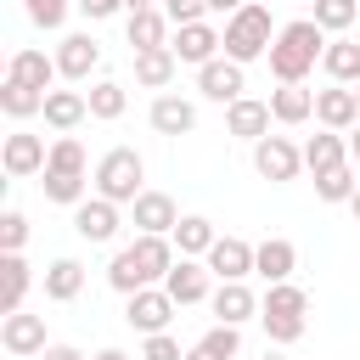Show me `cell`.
Instances as JSON below:
<instances>
[{
  "label": "cell",
  "mask_w": 360,
  "mask_h": 360,
  "mask_svg": "<svg viewBox=\"0 0 360 360\" xmlns=\"http://www.w3.org/2000/svg\"><path fill=\"white\" fill-rule=\"evenodd\" d=\"M174 264H180V259H174V242H169V236H135L129 248L112 253V264H107V287L129 298V292H141V287H158Z\"/></svg>",
  "instance_id": "6da1fadb"
},
{
  "label": "cell",
  "mask_w": 360,
  "mask_h": 360,
  "mask_svg": "<svg viewBox=\"0 0 360 360\" xmlns=\"http://www.w3.org/2000/svg\"><path fill=\"white\" fill-rule=\"evenodd\" d=\"M326 28L315 22V17H298V22H287L281 34H276V45H270V73L281 79V84H304L309 79V68L326 56Z\"/></svg>",
  "instance_id": "7a4b0ae2"
},
{
  "label": "cell",
  "mask_w": 360,
  "mask_h": 360,
  "mask_svg": "<svg viewBox=\"0 0 360 360\" xmlns=\"http://www.w3.org/2000/svg\"><path fill=\"white\" fill-rule=\"evenodd\" d=\"M225 56L231 62H259V56H270V45H276V34H270V11L259 6V0H248L236 17H225Z\"/></svg>",
  "instance_id": "3957f363"
},
{
  "label": "cell",
  "mask_w": 360,
  "mask_h": 360,
  "mask_svg": "<svg viewBox=\"0 0 360 360\" xmlns=\"http://www.w3.org/2000/svg\"><path fill=\"white\" fill-rule=\"evenodd\" d=\"M141 180H146V163H141L135 146H112V152L96 163V197H107V202H118V208L146 191Z\"/></svg>",
  "instance_id": "277c9868"
},
{
  "label": "cell",
  "mask_w": 360,
  "mask_h": 360,
  "mask_svg": "<svg viewBox=\"0 0 360 360\" xmlns=\"http://www.w3.org/2000/svg\"><path fill=\"white\" fill-rule=\"evenodd\" d=\"M253 169H259L270 186H287V180H298V169H304V146H292L287 135H264V141H253Z\"/></svg>",
  "instance_id": "5b68a950"
},
{
  "label": "cell",
  "mask_w": 360,
  "mask_h": 360,
  "mask_svg": "<svg viewBox=\"0 0 360 360\" xmlns=\"http://www.w3.org/2000/svg\"><path fill=\"white\" fill-rule=\"evenodd\" d=\"M174 309H180V304H174L163 287H141V292H129V309H124V321H129L141 338H158V332H169Z\"/></svg>",
  "instance_id": "8992f818"
},
{
  "label": "cell",
  "mask_w": 360,
  "mask_h": 360,
  "mask_svg": "<svg viewBox=\"0 0 360 360\" xmlns=\"http://www.w3.org/2000/svg\"><path fill=\"white\" fill-rule=\"evenodd\" d=\"M0 343L11 360H39L51 343H45V315H0Z\"/></svg>",
  "instance_id": "52a82bcc"
},
{
  "label": "cell",
  "mask_w": 360,
  "mask_h": 360,
  "mask_svg": "<svg viewBox=\"0 0 360 360\" xmlns=\"http://www.w3.org/2000/svg\"><path fill=\"white\" fill-rule=\"evenodd\" d=\"M0 163H6V174H11V180H28V174H45V163H51V146H45V135H28V129H17V135H6V146H0Z\"/></svg>",
  "instance_id": "ba28073f"
},
{
  "label": "cell",
  "mask_w": 360,
  "mask_h": 360,
  "mask_svg": "<svg viewBox=\"0 0 360 360\" xmlns=\"http://www.w3.org/2000/svg\"><path fill=\"white\" fill-rule=\"evenodd\" d=\"M169 51H174L180 62H191V68H208V62L225 51V34H219L214 22H186V28H174Z\"/></svg>",
  "instance_id": "9c48e42d"
},
{
  "label": "cell",
  "mask_w": 360,
  "mask_h": 360,
  "mask_svg": "<svg viewBox=\"0 0 360 360\" xmlns=\"http://www.w3.org/2000/svg\"><path fill=\"white\" fill-rule=\"evenodd\" d=\"M197 90L208 96V101H219V107H231V101H242V62H231V56H214L208 68H197Z\"/></svg>",
  "instance_id": "30bf717a"
},
{
  "label": "cell",
  "mask_w": 360,
  "mask_h": 360,
  "mask_svg": "<svg viewBox=\"0 0 360 360\" xmlns=\"http://www.w3.org/2000/svg\"><path fill=\"white\" fill-rule=\"evenodd\" d=\"M315 118L321 129H354L360 124V101H354V84H332V90H315Z\"/></svg>",
  "instance_id": "8fae6325"
},
{
  "label": "cell",
  "mask_w": 360,
  "mask_h": 360,
  "mask_svg": "<svg viewBox=\"0 0 360 360\" xmlns=\"http://www.w3.org/2000/svg\"><path fill=\"white\" fill-rule=\"evenodd\" d=\"M129 214H135V231H141V236H169V231L180 225L169 191H141V197L129 202Z\"/></svg>",
  "instance_id": "7c38bea8"
},
{
  "label": "cell",
  "mask_w": 360,
  "mask_h": 360,
  "mask_svg": "<svg viewBox=\"0 0 360 360\" xmlns=\"http://www.w3.org/2000/svg\"><path fill=\"white\" fill-rule=\"evenodd\" d=\"M73 231L84 236V242H112L118 236V202H107V197H84L79 208H73Z\"/></svg>",
  "instance_id": "4fadbf2b"
},
{
  "label": "cell",
  "mask_w": 360,
  "mask_h": 360,
  "mask_svg": "<svg viewBox=\"0 0 360 360\" xmlns=\"http://www.w3.org/2000/svg\"><path fill=\"white\" fill-rule=\"evenodd\" d=\"M219 281H248L253 276V242H242V236H219L214 248H208V259H202Z\"/></svg>",
  "instance_id": "5bb4252c"
},
{
  "label": "cell",
  "mask_w": 360,
  "mask_h": 360,
  "mask_svg": "<svg viewBox=\"0 0 360 360\" xmlns=\"http://www.w3.org/2000/svg\"><path fill=\"white\" fill-rule=\"evenodd\" d=\"M208 264L202 259H180L169 276H163V292L174 298V304H202V298H214V287H208Z\"/></svg>",
  "instance_id": "9a60e30c"
},
{
  "label": "cell",
  "mask_w": 360,
  "mask_h": 360,
  "mask_svg": "<svg viewBox=\"0 0 360 360\" xmlns=\"http://www.w3.org/2000/svg\"><path fill=\"white\" fill-rule=\"evenodd\" d=\"M292 270H298V248H292L287 236H264V242L253 248V276H264L270 287H276V281H292Z\"/></svg>",
  "instance_id": "2e32d148"
},
{
  "label": "cell",
  "mask_w": 360,
  "mask_h": 360,
  "mask_svg": "<svg viewBox=\"0 0 360 360\" xmlns=\"http://www.w3.org/2000/svg\"><path fill=\"white\" fill-rule=\"evenodd\" d=\"M208 304H214L219 326H242V321H253V315H259V292H253L248 281H219Z\"/></svg>",
  "instance_id": "e0dca14e"
},
{
  "label": "cell",
  "mask_w": 360,
  "mask_h": 360,
  "mask_svg": "<svg viewBox=\"0 0 360 360\" xmlns=\"http://www.w3.org/2000/svg\"><path fill=\"white\" fill-rule=\"evenodd\" d=\"M56 68H62V79H90V73L101 68V45H96L90 34H68V39L56 45Z\"/></svg>",
  "instance_id": "ac0fdd59"
},
{
  "label": "cell",
  "mask_w": 360,
  "mask_h": 360,
  "mask_svg": "<svg viewBox=\"0 0 360 360\" xmlns=\"http://www.w3.org/2000/svg\"><path fill=\"white\" fill-rule=\"evenodd\" d=\"M56 73H62V68H56V56H45V51H34V45L11 51V68H6V79L34 84V90H45V96H51V79H56Z\"/></svg>",
  "instance_id": "d6986e66"
},
{
  "label": "cell",
  "mask_w": 360,
  "mask_h": 360,
  "mask_svg": "<svg viewBox=\"0 0 360 360\" xmlns=\"http://www.w3.org/2000/svg\"><path fill=\"white\" fill-rule=\"evenodd\" d=\"M225 129H231L236 141H264V135H270V101H253V96L231 101V107H225Z\"/></svg>",
  "instance_id": "ffe728a7"
},
{
  "label": "cell",
  "mask_w": 360,
  "mask_h": 360,
  "mask_svg": "<svg viewBox=\"0 0 360 360\" xmlns=\"http://www.w3.org/2000/svg\"><path fill=\"white\" fill-rule=\"evenodd\" d=\"M169 242H174L180 259H208V248L219 242V231H214V219H202V214H180V225L169 231Z\"/></svg>",
  "instance_id": "44dd1931"
},
{
  "label": "cell",
  "mask_w": 360,
  "mask_h": 360,
  "mask_svg": "<svg viewBox=\"0 0 360 360\" xmlns=\"http://www.w3.org/2000/svg\"><path fill=\"white\" fill-rule=\"evenodd\" d=\"M84 118H90V96H79V90H51L45 96V124L56 135H73Z\"/></svg>",
  "instance_id": "7402d4cb"
},
{
  "label": "cell",
  "mask_w": 360,
  "mask_h": 360,
  "mask_svg": "<svg viewBox=\"0 0 360 360\" xmlns=\"http://www.w3.org/2000/svg\"><path fill=\"white\" fill-rule=\"evenodd\" d=\"M152 129H158V135H191V129H197V107H191L186 96L163 90V96L152 101Z\"/></svg>",
  "instance_id": "603a6c76"
},
{
  "label": "cell",
  "mask_w": 360,
  "mask_h": 360,
  "mask_svg": "<svg viewBox=\"0 0 360 360\" xmlns=\"http://www.w3.org/2000/svg\"><path fill=\"white\" fill-rule=\"evenodd\" d=\"M28 264H22V253H0V315H17L22 309V298H28Z\"/></svg>",
  "instance_id": "cb8c5ba5"
},
{
  "label": "cell",
  "mask_w": 360,
  "mask_h": 360,
  "mask_svg": "<svg viewBox=\"0 0 360 360\" xmlns=\"http://www.w3.org/2000/svg\"><path fill=\"white\" fill-rule=\"evenodd\" d=\"M321 68H326V79H332V84H360V39L338 34V39L326 45Z\"/></svg>",
  "instance_id": "d4e9b609"
},
{
  "label": "cell",
  "mask_w": 360,
  "mask_h": 360,
  "mask_svg": "<svg viewBox=\"0 0 360 360\" xmlns=\"http://www.w3.org/2000/svg\"><path fill=\"white\" fill-rule=\"evenodd\" d=\"M169 17H163V6L158 11H129V45H135V56L141 51H163L169 45Z\"/></svg>",
  "instance_id": "484cf974"
},
{
  "label": "cell",
  "mask_w": 360,
  "mask_h": 360,
  "mask_svg": "<svg viewBox=\"0 0 360 360\" xmlns=\"http://www.w3.org/2000/svg\"><path fill=\"white\" fill-rule=\"evenodd\" d=\"M270 118H276V124H304V118H315V90H304V84L270 90Z\"/></svg>",
  "instance_id": "4316f807"
},
{
  "label": "cell",
  "mask_w": 360,
  "mask_h": 360,
  "mask_svg": "<svg viewBox=\"0 0 360 360\" xmlns=\"http://www.w3.org/2000/svg\"><path fill=\"white\" fill-rule=\"evenodd\" d=\"M338 163H349V141L338 135V129H321V135H309L304 141V169H338Z\"/></svg>",
  "instance_id": "83f0119b"
},
{
  "label": "cell",
  "mask_w": 360,
  "mask_h": 360,
  "mask_svg": "<svg viewBox=\"0 0 360 360\" xmlns=\"http://www.w3.org/2000/svg\"><path fill=\"white\" fill-rule=\"evenodd\" d=\"M84 292V264L79 259H56L51 270H45V298L51 304H73Z\"/></svg>",
  "instance_id": "f1b7e54d"
},
{
  "label": "cell",
  "mask_w": 360,
  "mask_h": 360,
  "mask_svg": "<svg viewBox=\"0 0 360 360\" xmlns=\"http://www.w3.org/2000/svg\"><path fill=\"white\" fill-rule=\"evenodd\" d=\"M174 68H180V56L163 45V51H141L135 56V84H146V90H163L169 79H174Z\"/></svg>",
  "instance_id": "f546056e"
},
{
  "label": "cell",
  "mask_w": 360,
  "mask_h": 360,
  "mask_svg": "<svg viewBox=\"0 0 360 360\" xmlns=\"http://www.w3.org/2000/svg\"><path fill=\"white\" fill-rule=\"evenodd\" d=\"M259 315H309V292L298 281H276V287H264Z\"/></svg>",
  "instance_id": "4dcf8cb0"
},
{
  "label": "cell",
  "mask_w": 360,
  "mask_h": 360,
  "mask_svg": "<svg viewBox=\"0 0 360 360\" xmlns=\"http://www.w3.org/2000/svg\"><path fill=\"white\" fill-rule=\"evenodd\" d=\"M0 112H6V118H34V112H45V90L6 79V84H0Z\"/></svg>",
  "instance_id": "1f68e13d"
},
{
  "label": "cell",
  "mask_w": 360,
  "mask_h": 360,
  "mask_svg": "<svg viewBox=\"0 0 360 360\" xmlns=\"http://www.w3.org/2000/svg\"><path fill=\"white\" fill-rule=\"evenodd\" d=\"M354 191H360L354 163H338V169H321V174H315V197H321V202H349Z\"/></svg>",
  "instance_id": "d6a6232c"
},
{
  "label": "cell",
  "mask_w": 360,
  "mask_h": 360,
  "mask_svg": "<svg viewBox=\"0 0 360 360\" xmlns=\"http://www.w3.org/2000/svg\"><path fill=\"white\" fill-rule=\"evenodd\" d=\"M124 107H129V96H124V84H118V79H101V84H90V118L112 124V118H124Z\"/></svg>",
  "instance_id": "836d02e7"
},
{
  "label": "cell",
  "mask_w": 360,
  "mask_h": 360,
  "mask_svg": "<svg viewBox=\"0 0 360 360\" xmlns=\"http://www.w3.org/2000/svg\"><path fill=\"white\" fill-rule=\"evenodd\" d=\"M45 197H51V202H68V208H79V202H84V174L45 169Z\"/></svg>",
  "instance_id": "e575fe53"
},
{
  "label": "cell",
  "mask_w": 360,
  "mask_h": 360,
  "mask_svg": "<svg viewBox=\"0 0 360 360\" xmlns=\"http://www.w3.org/2000/svg\"><path fill=\"white\" fill-rule=\"evenodd\" d=\"M360 17V6L354 0H315V22L326 28V34H349V22Z\"/></svg>",
  "instance_id": "d590c367"
},
{
  "label": "cell",
  "mask_w": 360,
  "mask_h": 360,
  "mask_svg": "<svg viewBox=\"0 0 360 360\" xmlns=\"http://www.w3.org/2000/svg\"><path fill=\"white\" fill-rule=\"evenodd\" d=\"M45 169L84 174V146H79V135H56V141H51V163H45Z\"/></svg>",
  "instance_id": "8d00e7d4"
},
{
  "label": "cell",
  "mask_w": 360,
  "mask_h": 360,
  "mask_svg": "<svg viewBox=\"0 0 360 360\" xmlns=\"http://www.w3.org/2000/svg\"><path fill=\"white\" fill-rule=\"evenodd\" d=\"M197 343H202L208 354H219V360H236V354H242V332H236V326H219V321H214Z\"/></svg>",
  "instance_id": "74e56055"
},
{
  "label": "cell",
  "mask_w": 360,
  "mask_h": 360,
  "mask_svg": "<svg viewBox=\"0 0 360 360\" xmlns=\"http://www.w3.org/2000/svg\"><path fill=\"white\" fill-rule=\"evenodd\" d=\"M259 321H264L270 343H281V349H287V343H298V338H304V326H309L304 315H259Z\"/></svg>",
  "instance_id": "f35d334b"
},
{
  "label": "cell",
  "mask_w": 360,
  "mask_h": 360,
  "mask_svg": "<svg viewBox=\"0 0 360 360\" xmlns=\"http://www.w3.org/2000/svg\"><path fill=\"white\" fill-rule=\"evenodd\" d=\"M22 11H28L34 28H62L68 22V0H22Z\"/></svg>",
  "instance_id": "ab89813d"
},
{
  "label": "cell",
  "mask_w": 360,
  "mask_h": 360,
  "mask_svg": "<svg viewBox=\"0 0 360 360\" xmlns=\"http://www.w3.org/2000/svg\"><path fill=\"white\" fill-rule=\"evenodd\" d=\"M22 242H28V219L17 208H6L0 214V253H22Z\"/></svg>",
  "instance_id": "60d3db41"
},
{
  "label": "cell",
  "mask_w": 360,
  "mask_h": 360,
  "mask_svg": "<svg viewBox=\"0 0 360 360\" xmlns=\"http://www.w3.org/2000/svg\"><path fill=\"white\" fill-rule=\"evenodd\" d=\"M202 11H208V0H163V17H169L174 28H186V22H202Z\"/></svg>",
  "instance_id": "b9f144b4"
},
{
  "label": "cell",
  "mask_w": 360,
  "mask_h": 360,
  "mask_svg": "<svg viewBox=\"0 0 360 360\" xmlns=\"http://www.w3.org/2000/svg\"><path fill=\"white\" fill-rule=\"evenodd\" d=\"M141 360H186V349H180V338H169V332H158V338H146V349H141Z\"/></svg>",
  "instance_id": "7bdbcfd3"
},
{
  "label": "cell",
  "mask_w": 360,
  "mask_h": 360,
  "mask_svg": "<svg viewBox=\"0 0 360 360\" xmlns=\"http://www.w3.org/2000/svg\"><path fill=\"white\" fill-rule=\"evenodd\" d=\"M79 11H84L90 22H101V17H118V11H129V0H79Z\"/></svg>",
  "instance_id": "ee69618b"
},
{
  "label": "cell",
  "mask_w": 360,
  "mask_h": 360,
  "mask_svg": "<svg viewBox=\"0 0 360 360\" xmlns=\"http://www.w3.org/2000/svg\"><path fill=\"white\" fill-rule=\"evenodd\" d=\"M39 360H84V349H73V343H51Z\"/></svg>",
  "instance_id": "f6af8a7d"
},
{
  "label": "cell",
  "mask_w": 360,
  "mask_h": 360,
  "mask_svg": "<svg viewBox=\"0 0 360 360\" xmlns=\"http://www.w3.org/2000/svg\"><path fill=\"white\" fill-rule=\"evenodd\" d=\"M242 6H248V0H208V11H225V17H236Z\"/></svg>",
  "instance_id": "bcb514c9"
},
{
  "label": "cell",
  "mask_w": 360,
  "mask_h": 360,
  "mask_svg": "<svg viewBox=\"0 0 360 360\" xmlns=\"http://www.w3.org/2000/svg\"><path fill=\"white\" fill-rule=\"evenodd\" d=\"M349 163H354V169H360V124H354V129H349Z\"/></svg>",
  "instance_id": "7dc6e473"
},
{
  "label": "cell",
  "mask_w": 360,
  "mask_h": 360,
  "mask_svg": "<svg viewBox=\"0 0 360 360\" xmlns=\"http://www.w3.org/2000/svg\"><path fill=\"white\" fill-rule=\"evenodd\" d=\"M186 360H219V354H208L202 343H191V349H186Z\"/></svg>",
  "instance_id": "c3c4849f"
},
{
  "label": "cell",
  "mask_w": 360,
  "mask_h": 360,
  "mask_svg": "<svg viewBox=\"0 0 360 360\" xmlns=\"http://www.w3.org/2000/svg\"><path fill=\"white\" fill-rule=\"evenodd\" d=\"M90 360H129V354H124V349H96Z\"/></svg>",
  "instance_id": "681fc988"
},
{
  "label": "cell",
  "mask_w": 360,
  "mask_h": 360,
  "mask_svg": "<svg viewBox=\"0 0 360 360\" xmlns=\"http://www.w3.org/2000/svg\"><path fill=\"white\" fill-rule=\"evenodd\" d=\"M129 11H158V0H129Z\"/></svg>",
  "instance_id": "f907efd6"
},
{
  "label": "cell",
  "mask_w": 360,
  "mask_h": 360,
  "mask_svg": "<svg viewBox=\"0 0 360 360\" xmlns=\"http://www.w3.org/2000/svg\"><path fill=\"white\" fill-rule=\"evenodd\" d=\"M259 360H287V354H281V349H264V354H259Z\"/></svg>",
  "instance_id": "816d5d0a"
},
{
  "label": "cell",
  "mask_w": 360,
  "mask_h": 360,
  "mask_svg": "<svg viewBox=\"0 0 360 360\" xmlns=\"http://www.w3.org/2000/svg\"><path fill=\"white\" fill-rule=\"evenodd\" d=\"M349 208H354V219H360V191H354V197H349Z\"/></svg>",
  "instance_id": "f5cc1de1"
},
{
  "label": "cell",
  "mask_w": 360,
  "mask_h": 360,
  "mask_svg": "<svg viewBox=\"0 0 360 360\" xmlns=\"http://www.w3.org/2000/svg\"><path fill=\"white\" fill-rule=\"evenodd\" d=\"M354 101H360V84H354Z\"/></svg>",
  "instance_id": "db71d44e"
},
{
  "label": "cell",
  "mask_w": 360,
  "mask_h": 360,
  "mask_svg": "<svg viewBox=\"0 0 360 360\" xmlns=\"http://www.w3.org/2000/svg\"><path fill=\"white\" fill-rule=\"evenodd\" d=\"M354 6H360V0H354Z\"/></svg>",
  "instance_id": "11a10c76"
}]
</instances>
